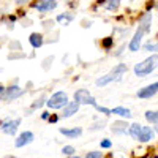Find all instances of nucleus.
<instances>
[{
	"instance_id": "f257e3e1",
	"label": "nucleus",
	"mask_w": 158,
	"mask_h": 158,
	"mask_svg": "<svg viewBox=\"0 0 158 158\" xmlns=\"http://www.w3.org/2000/svg\"><path fill=\"white\" fill-rule=\"evenodd\" d=\"M156 65H158V54H153L149 59H146L144 62H141V63L136 65V67H135V74L139 76V77H144V76L150 74L155 70Z\"/></svg>"
},
{
	"instance_id": "f03ea898",
	"label": "nucleus",
	"mask_w": 158,
	"mask_h": 158,
	"mask_svg": "<svg viewBox=\"0 0 158 158\" xmlns=\"http://www.w3.org/2000/svg\"><path fill=\"white\" fill-rule=\"evenodd\" d=\"M67 104H68V95L65 94V92H57V94H54L48 101V106L52 108V109L65 108Z\"/></svg>"
},
{
	"instance_id": "7ed1b4c3",
	"label": "nucleus",
	"mask_w": 158,
	"mask_h": 158,
	"mask_svg": "<svg viewBox=\"0 0 158 158\" xmlns=\"http://www.w3.org/2000/svg\"><path fill=\"white\" fill-rule=\"evenodd\" d=\"M74 100L79 103V104H92V106H97V101L95 98L92 97L89 92L85 89H81V90H77L76 94H74Z\"/></svg>"
},
{
	"instance_id": "20e7f679",
	"label": "nucleus",
	"mask_w": 158,
	"mask_h": 158,
	"mask_svg": "<svg viewBox=\"0 0 158 158\" xmlns=\"http://www.w3.org/2000/svg\"><path fill=\"white\" fill-rule=\"evenodd\" d=\"M19 125H21V118H15V120H10V122L2 123L0 130H2L3 133H6V135H15Z\"/></svg>"
},
{
	"instance_id": "39448f33",
	"label": "nucleus",
	"mask_w": 158,
	"mask_h": 158,
	"mask_svg": "<svg viewBox=\"0 0 158 158\" xmlns=\"http://www.w3.org/2000/svg\"><path fill=\"white\" fill-rule=\"evenodd\" d=\"M144 33H146V30H144L142 27H139V29H138V32L135 33V36L131 38V41H130V51H133V52L139 51L141 40H142V35H144Z\"/></svg>"
},
{
	"instance_id": "423d86ee",
	"label": "nucleus",
	"mask_w": 158,
	"mask_h": 158,
	"mask_svg": "<svg viewBox=\"0 0 158 158\" xmlns=\"http://www.w3.org/2000/svg\"><path fill=\"white\" fill-rule=\"evenodd\" d=\"M156 92H158V82L150 84V85H147V87L141 89V90L138 92V97H139V98H152Z\"/></svg>"
},
{
	"instance_id": "0eeeda50",
	"label": "nucleus",
	"mask_w": 158,
	"mask_h": 158,
	"mask_svg": "<svg viewBox=\"0 0 158 158\" xmlns=\"http://www.w3.org/2000/svg\"><path fill=\"white\" fill-rule=\"evenodd\" d=\"M40 13H44V11H49V10H54L57 6V2L56 0H40L38 3L33 5Z\"/></svg>"
},
{
	"instance_id": "6e6552de",
	"label": "nucleus",
	"mask_w": 158,
	"mask_h": 158,
	"mask_svg": "<svg viewBox=\"0 0 158 158\" xmlns=\"http://www.w3.org/2000/svg\"><path fill=\"white\" fill-rule=\"evenodd\" d=\"M22 94H24V90H22L21 87H18V85H13V87L6 89V92L3 94V100H5V101H8V100H15V98L21 97Z\"/></svg>"
},
{
	"instance_id": "1a4fd4ad",
	"label": "nucleus",
	"mask_w": 158,
	"mask_h": 158,
	"mask_svg": "<svg viewBox=\"0 0 158 158\" xmlns=\"http://www.w3.org/2000/svg\"><path fill=\"white\" fill-rule=\"evenodd\" d=\"M33 141V133H30V131H24V133L15 141V146L16 147H24L27 146V144H30Z\"/></svg>"
},
{
	"instance_id": "9d476101",
	"label": "nucleus",
	"mask_w": 158,
	"mask_h": 158,
	"mask_svg": "<svg viewBox=\"0 0 158 158\" xmlns=\"http://www.w3.org/2000/svg\"><path fill=\"white\" fill-rule=\"evenodd\" d=\"M117 79H120V77H118V76H115L112 71L109 73V74H106V76H101L100 79H97V85L98 87H104V85H108L109 82H112V81H117Z\"/></svg>"
},
{
	"instance_id": "9b49d317",
	"label": "nucleus",
	"mask_w": 158,
	"mask_h": 158,
	"mask_svg": "<svg viewBox=\"0 0 158 158\" xmlns=\"http://www.w3.org/2000/svg\"><path fill=\"white\" fill-rule=\"evenodd\" d=\"M79 111V103L77 101H73V103H68L67 106L63 108V117H71L73 114H76Z\"/></svg>"
},
{
	"instance_id": "f8f14e48",
	"label": "nucleus",
	"mask_w": 158,
	"mask_h": 158,
	"mask_svg": "<svg viewBox=\"0 0 158 158\" xmlns=\"http://www.w3.org/2000/svg\"><path fill=\"white\" fill-rule=\"evenodd\" d=\"M150 139H153V131H152V128H150V127H142V133H141L139 141H141V142H147V141H150Z\"/></svg>"
},
{
	"instance_id": "ddd939ff",
	"label": "nucleus",
	"mask_w": 158,
	"mask_h": 158,
	"mask_svg": "<svg viewBox=\"0 0 158 158\" xmlns=\"http://www.w3.org/2000/svg\"><path fill=\"white\" fill-rule=\"evenodd\" d=\"M127 123L125 122H114L112 123V133H115V135H122V133H127Z\"/></svg>"
},
{
	"instance_id": "4468645a",
	"label": "nucleus",
	"mask_w": 158,
	"mask_h": 158,
	"mask_svg": "<svg viewBox=\"0 0 158 158\" xmlns=\"http://www.w3.org/2000/svg\"><path fill=\"white\" fill-rule=\"evenodd\" d=\"M29 40H30V44H32L33 48H41V46H43V35L32 33Z\"/></svg>"
},
{
	"instance_id": "2eb2a0df",
	"label": "nucleus",
	"mask_w": 158,
	"mask_h": 158,
	"mask_svg": "<svg viewBox=\"0 0 158 158\" xmlns=\"http://www.w3.org/2000/svg\"><path fill=\"white\" fill-rule=\"evenodd\" d=\"M60 133H62V135H65V136H68V138H77L79 135L82 133V130H81V128H73V130L60 128Z\"/></svg>"
},
{
	"instance_id": "dca6fc26",
	"label": "nucleus",
	"mask_w": 158,
	"mask_h": 158,
	"mask_svg": "<svg viewBox=\"0 0 158 158\" xmlns=\"http://www.w3.org/2000/svg\"><path fill=\"white\" fill-rule=\"evenodd\" d=\"M141 133H142V127H141V125L135 123V125H131V127H130V135L133 136L135 139H138V141H139V138H141Z\"/></svg>"
},
{
	"instance_id": "f3484780",
	"label": "nucleus",
	"mask_w": 158,
	"mask_h": 158,
	"mask_svg": "<svg viewBox=\"0 0 158 158\" xmlns=\"http://www.w3.org/2000/svg\"><path fill=\"white\" fill-rule=\"evenodd\" d=\"M112 114H117V115H120V117H127V118H130V117H131V112H130V109H127V108H122V106L114 108V109H112Z\"/></svg>"
},
{
	"instance_id": "a211bd4d",
	"label": "nucleus",
	"mask_w": 158,
	"mask_h": 158,
	"mask_svg": "<svg viewBox=\"0 0 158 158\" xmlns=\"http://www.w3.org/2000/svg\"><path fill=\"white\" fill-rule=\"evenodd\" d=\"M127 65L125 63H120V65H117V67H114V70H112V73L115 74V76H118V77H120L123 73H127Z\"/></svg>"
},
{
	"instance_id": "6ab92c4d",
	"label": "nucleus",
	"mask_w": 158,
	"mask_h": 158,
	"mask_svg": "<svg viewBox=\"0 0 158 158\" xmlns=\"http://www.w3.org/2000/svg\"><path fill=\"white\" fill-rule=\"evenodd\" d=\"M146 118H147V122H152V123H156L158 122V111H147L146 112Z\"/></svg>"
},
{
	"instance_id": "aec40b11",
	"label": "nucleus",
	"mask_w": 158,
	"mask_h": 158,
	"mask_svg": "<svg viewBox=\"0 0 158 158\" xmlns=\"http://www.w3.org/2000/svg\"><path fill=\"white\" fill-rule=\"evenodd\" d=\"M118 5H120V0H109V2L104 3V6H106V10H117Z\"/></svg>"
},
{
	"instance_id": "412c9836",
	"label": "nucleus",
	"mask_w": 158,
	"mask_h": 158,
	"mask_svg": "<svg viewBox=\"0 0 158 158\" xmlns=\"http://www.w3.org/2000/svg\"><path fill=\"white\" fill-rule=\"evenodd\" d=\"M74 147H71V146H65L63 149H62V153L63 155H68V156H71V155H74Z\"/></svg>"
},
{
	"instance_id": "4be33fe9",
	"label": "nucleus",
	"mask_w": 158,
	"mask_h": 158,
	"mask_svg": "<svg viewBox=\"0 0 158 158\" xmlns=\"http://www.w3.org/2000/svg\"><path fill=\"white\" fill-rule=\"evenodd\" d=\"M71 19H73L71 16H65V15H60V16L57 18V21H59V22H63L65 25H67V24H68V22H70Z\"/></svg>"
},
{
	"instance_id": "5701e85b",
	"label": "nucleus",
	"mask_w": 158,
	"mask_h": 158,
	"mask_svg": "<svg viewBox=\"0 0 158 158\" xmlns=\"http://www.w3.org/2000/svg\"><path fill=\"white\" fill-rule=\"evenodd\" d=\"M101 44H103V48H106V49H109V48L112 46V38H104Z\"/></svg>"
},
{
	"instance_id": "b1692460",
	"label": "nucleus",
	"mask_w": 158,
	"mask_h": 158,
	"mask_svg": "<svg viewBox=\"0 0 158 158\" xmlns=\"http://www.w3.org/2000/svg\"><path fill=\"white\" fill-rule=\"evenodd\" d=\"M103 153L101 152H89L87 153V158H100Z\"/></svg>"
},
{
	"instance_id": "393cba45",
	"label": "nucleus",
	"mask_w": 158,
	"mask_h": 158,
	"mask_svg": "<svg viewBox=\"0 0 158 158\" xmlns=\"http://www.w3.org/2000/svg\"><path fill=\"white\" fill-rule=\"evenodd\" d=\"M111 146H112L111 141H108V139H103V141H101V147H103V149H109Z\"/></svg>"
},
{
	"instance_id": "a878e982",
	"label": "nucleus",
	"mask_w": 158,
	"mask_h": 158,
	"mask_svg": "<svg viewBox=\"0 0 158 158\" xmlns=\"http://www.w3.org/2000/svg\"><path fill=\"white\" fill-rule=\"evenodd\" d=\"M146 51H158V44H146Z\"/></svg>"
},
{
	"instance_id": "bb28decb",
	"label": "nucleus",
	"mask_w": 158,
	"mask_h": 158,
	"mask_svg": "<svg viewBox=\"0 0 158 158\" xmlns=\"http://www.w3.org/2000/svg\"><path fill=\"white\" fill-rule=\"evenodd\" d=\"M100 112H103V114H111L112 111H109V109H106V108H101V106H98V104H97V106H95Z\"/></svg>"
},
{
	"instance_id": "cd10ccee",
	"label": "nucleus",
	"mask_w": 158,
	"mask_h": 158,
	"mask_svg": "<svg viewBox=\"0 0 158 158\" xmlns=\"http://www.w3.org/2000/svg\"><path fill=\"white\" fill-rule=\"evenodd\" d=\"M43 101H44V98H41V100H40V101L33 103V106H32V109H36V108H40V106H41V104H43ZM32 109H30V111H32Z\"/></svg>"
},
{
	"instance_id": "c85d7f7f",
	"label": "nucleus",
	"mask_w": 158,
	"mask_h": 158,
	"mask_svg": "<svg viewBox=\"0 0 158 158\" xmlns=\"http://www.w3.org/2000/svg\"><path fill=\"white\" fill-rule=\"evenodd\" d=\"M52 25H54V22H52V21H44V22H43V27H44V29H51Z\"/></svg>"
},
{
	"instance_id": "c756f323",
	"label": "nucleus",
	"mask_w": 158,
	"mask_h": 158,
	"mask_svg": "<svg viewBox=\"0 0 158 158\" xmlns=\"http://www.w3.org/2000/svg\"><path fill=\"white\" fill-rule=\"evenodd\" d=\"M57 120H59V117H57V115H51V117H49V122H52V123L57 122Z\"/></svg>"
},
{
	"instance_id": "7c9ffc66",
	"label": "nucleus",
	"mask_w": 158,
	"mask_h": 158,
	"mask_svg": "<svg viewBox=\"0 0 158 158\" xmlns=\"http://www.w3.org/2000/svg\"><path fill=\"white\" fill-rule=\"evenodd\" d=\"M13 48H16V49H21V44L19 43H11V49Z\"/></svg>"
},
{
	"instance_id": "2f4dec72",
	"label": "nucleus",
	"mask_w": 158,
	"mask_h": 158,
	"mask_svg": "<svg viewBox=\"0 0 158 158\" xmlns=\"http://www.w3.org/2000/svg\"><path fill=\"white\" fill-rule=\"evenodd\" d=\"M27 2H29V0H16L18 5H24V3H27Z\"/></svg>"
},
{
	"instance_id": "473e14b6",
	"label": "nucleus",
	"mask_w": 158,
	"mask_h": 158,
	"mask_svg": "<svg viewBox=\"0 0 158 158\" xmlns=\"http://www.w3.org/2000/svg\"><path fill=\"white\" fill-rule=\"evenodd\" d=\"M41 117H43V118H49V114H48V112H43Z\"/></svg>"
},
{
	"instance_id": "72a5a7b5",
	"label": "nucleus",
	"mask_w": 158,
	"mask_h": 158,
	"mask_svg": "<svg viewBox=\"0 0 158 158\" xmlns=\"http://www.w3.org/2000/svg\"><path fill=\"white\" fill-rule=\"evenodd\" d=\"M98 3L100 5H104V3H106V0H98Z\"/></svg>"
},
{
	"instance_id": "f704fd0d",
	"label": "nucleus",
	"mask_w": 158,
	"mask_h": 158,
	"mask_svg": "<svg viewBox=\"0 0 158 158\" xmlns=\"http://www.w3.org/2000/svg\"><path fill=\"white\" fill-rule=\"evenodd\" d=\"M0 94H3V87L2 85H0Z\"/></svg>"
},
{
	"instance_id": "c9c22d12",
	"label": "nucleus",
	"mask_w": 158,
	"mask_h": 158,
	"mask_svg": "<svg viewBox=\"0 0 158 158\" xmlns=\"http://www.w3.org/2000/svg\"><path fill=\"white\" fill-rule=\"evenodd\" d=\"M155 128H156V131H158V122H156V127H155Z\"/></svg>"
}]
</instances>
